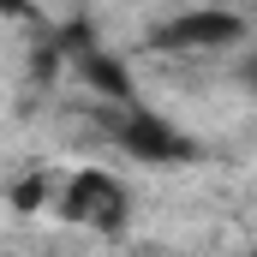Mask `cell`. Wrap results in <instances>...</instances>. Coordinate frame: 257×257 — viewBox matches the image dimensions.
<instances>
[{
  "instance_id": "6da1fadb",
  "label": "cell",
  "mask_w": 257,
  "mask_h": 257,
  "mask_svg": "<svg viewBox=\"0 0 257 257\" xmlns=\"http://www.w3.org/2000/svg\"><path fill=\"white\" fill-rule=\"evenodd\" d=\"M54 209L72 227H84L96 239H114V233H126V221H132V186L120 174H108V168H78V174L60 180Z\"/></svg>"
},
{
  "instance_id": "7a4b0ae2",
  "label": "cell",
  "mask_w": 257,
  "mask_h": 257,
  "mask_svg": "<svg viewBox=\"0 0 257 257\" xmlns=\"http://www.w3.org/2000/svg\"><path fill=\"white\" fill-rule=\"evenodd\" d=\"M239 42H245V18L233 6H215V0L186 6L150 30L156 54H215V48H239Z\"/></svg>"
},
{
  "instance_id": "3957f363",
  "label": "cell",
  "mask_w": 257,
  "mask_h": 257,
  "mask_svg": "<svg viewBox=\"0 0 257 257\" xmlns=\"http://www.w3.org/2000/svg\"><path fill=\"white\" fill-rule=\"evenodd\" d=\"M114 138H120V150L138 156V162H156V168H174V162H192L197 144L186 132L174 126V120H162L156 108H144V102H132L114 114Z\"/></svg>"
},
{
  "instance_id": "277c9868",
  "label": "cell",
  "mask_w": 257,
  "mask_h": 257,
  "mask_svg": "<svg viewBox=\"0 0 257 257\" xmlns=\"http://www.w3.org/2000/svg\"><path fill=\"white\" fill-rule=\"evenodd\" d=\"M54 48H60V60H72V72H78L102 102H114V108H132V102H138V96H132V72L114 60L90 30H66V36H54Z\"/></svg>"
},
{
  "instance_id": "5b68a950",
  "label": "cell",
  "mask_w": 257,
  "mask_h": 257,
  "mask_svg": "<svg viewBox=\"0 0 257 257\" xmlns=\"http://www.w3.org/2000/svg\"><path fill=\"white\" fill-rule=\"evenodd\" d=\"M0 18H36L30 0H0Z\"/></svg>"
},
{
  "instance_id": "8992f818",
  "label": "cell",
  "mask_w": 257,
  "mask_h": 257,
  "mask_svg": "<svg viewBox=\"0 0 257 257\" xmlns=\"http://www.w3.org/2000/svg\"><path fill=\"white\" fill-rule=\"evenodd\" d=\"M239 78H245V84H251V90H257V42H251V48H245V60H239Z\"/></svg>"
}]
</instances>
